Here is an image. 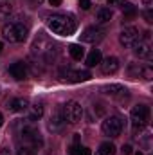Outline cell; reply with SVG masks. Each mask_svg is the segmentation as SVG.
Returning <instances> with one entry per match:
<instances>
[{"label": "cell", "instance_id": "2e32d148", "mask_svg": "<svg viewBox=\"0 0 153 155\" xmlns=\"http://www.w3.org/2000/svg\"><path fill=\"white\" fill-rule=\"evenodd\" d=\"M121 11H122V15H124L126 20H133V18L137 16V7H135L132 2H128V0L121 2Z\"/></svg>", "mask_w": 153, "mask_h": 155}, {"label": "cell", "instance_id": "8992f818", "mask_svg": "<svg viewBox=\"0 0 153 155\" xmlns=\"http://www.w3.org/2000/svg\"><path fill=\"white\" fill-rule=\"evenodd\" d=\"M101 130H103V134L108 135V137H117V135H121V132H122V121L115 116L106 117V119L103 121V124H101Z\"/></svg>", "mask_w": 153, "mask_h": 155}, {"label": "cell", "instance_id": "d6986e66", "mask_svg": "<svg viewBox=\"0 0 153 155\" xmlns=\"http://www.w3.org/2000/svg\"><path fill=\"white\" fill-rule=\"evenodd\" d=\"M96 16H97V20L101 24H105V22H110L112 20V11L108 7H99L97 13H96Z\"/></svg>", "mask_w": 153, "mask_h": 155}, {"label": "cell", "instance_id": "83f0119b", "mask_svg": "<svg viewBox=\"0 0 153 155\" xmlns=\"http://www.w3.org/2000/svg\"><path fill=\"white\" fill-rule=\"evenodd\" d=\"M142 4L148 7V9H151V5H153V0H142Z\"/></svg>", "mask_w": 153, "mask_h": 155}, {"label": "cell", "instance_id": "f1b7e54d", "mask_svg": "<svg viewBox=\"0 0 153 155\" xmlns=\"http://www.w3.org/2000/svg\"><path fill=\"white\" fill-rule=\"evenodd\" d=\"M29 2H31V5H33V7H36V5H40L43 0H29Z\"/></svg>", "mask_w": 153, "mask_h": 155}, {"label": "cell", "instance_id": "3957f363", "mask_svg": "<svg viewBox=\"0 0 153 155\" xmlns=\"http://www.w3.org/2000/svg\"><path fill=\"white\" fill-rule=\"evenodd\" d=\"M130 119H132V126H133L135 132L146 128L148 123H150V107H146V105L133 107V110L130 114Z\"/></svg>", "mask_w": 153, "mask_h": 155}, {"label": "cell", "instance_id": "e575fe53", "mask_svg": "<svg viewBox=\"0 0 153 155\" xmlns=\"http://www.w3.org/2000/svg\"><path fill=\"white\" fill-rule=\"evenodd\" d=\"M2 49H4V45H2V41H0V51H2Z\"/></svg>", "mask_w": 153, "mask_h": 155}, {"label": "cell", "instance_id": "484cf974", "mask_svg": "<svg viewBox=\"0 0 153 155\" xmlns=\"http://www.w3.org/2000/svg\"><path fill=\"white\" fill-rule=\"evenodd\" d=\"M121 153H122V155H130V153H132V146H130V144H124V146H122V150H121Z\"/></svg>", "mask_w": 153, "mask_h": 155}, {"label": "cell", "instance_id": "ba28073f", "mask_svg": "<svg viewBox=\"0 0 153 155\" xmlns=\"http://www.w3.org/2000/svg\"><path fill=\"white\" fill-rule=\"evenodd\" d=\"M105 35H106V31H105L103 27L92 25V27H86V29L83 31L81 41H85V43H99L101 40L105 38Z\"/></svg>", "mask_w": 153, "mask_h": 155}, {"label": "cell", "instance_id": "6da1fadb", "mask_svg": "<svg viewBox=\"0 0 153 155\" xmlns=\"http://www.w3.org/2000/svg\"><path fill=\"white\" fill-rule=\"evenodd\" d=\"M47 25L54 35L60 36H70L77 29V22L72 15H63V13H54L47 16Z\"/></svg>", "mask_w": 153, "mask_h": 155}, {"label": "cell", "instance_id": "5bb4252c", "mask_svg": "<svg viewBox=\"0 0 153 155\" xmlns=\"http://www.w3.org/2000/svg\"><path fill=\"white\" fill-rule=\"evenodd\" d=\"M133 49H135V54L139 58H146V60L151 58V45L148 41H137L133 45Z\"/></svg>", "mask_w": 153, "mask_h": 155}, {"label": "cell", "instance_id": "836d02e7", "mask_svg": "<svg viewBox=\"0 0 153 155\" xmlns=\"http://www.w3.org/2000/svg\"><path fill=\"white\" fill-rule=\"evenodd\" d=\"M135 155H142V152H135Z\"/></svg>", "mask_w": 153, "mask_h": 155}, {"label": "cell", "instance_id": "ffe728a7", "mask_svg": "<svg viewBox=\"0 0 153 155\" xmlns=\"http://www.w3.org/2000/svg\"><path fill=\"white\" fill-rule=\"evenodd\" d=\"M69 52H70V56H72L74 60H81V58L85 56V49H83L81 45H77V43H72V45L69 47Z\"/></svg>", "mask_w": 153, "mask_h": 155}, {"label": "cell", "instance_id": "8fae6325", "mask_svg": "<svg viewBox=\"0 0 153 155\" xmlns=\"http://www.w3.org/2000/svg\"><path fill=\"white\" fill-rule=\"evenodd\" d=\"M41 143H36V141H22L18 144V150L16 153L18 155H34L38 152V146Z\"/></svg>", "mask_w": 153, "mask_h": 155}, {"label": "cell", "instance_id": "7402d4cb", "mask_svg": "<svg viewBox=\"0 0 153 155\" xmlns=\"http://www.w3.org/2000/svg\"><path fill=\"white\" fill-rule=\"evenodd\" d=\"M41 116H43V107H41V105H33V107H31V116H29V119H31V121H36V119H40Z\"/></svg>", "mask_w": 153, "mask_h": 155}, {"label": "cell", "instance_id": "44dd1931", "mask_svg": "<svg viewBox=\"0 0 153 155\" xmlns=\"http://www.w3.org/2000/svg\"><path fill=\"white\" fill-rule=\"evenodd\" d=\"M99 155H115V146H114V143H110V141L103 143V144L99 146Z\"/></svg>", "mask_w": 153, "mask_h": 155}, {"label": "cell", "instance_id": "cb8c5ba5", "mask_svg": "<svg viewBox=\"0 0 153 155\" xmlns=\"http://www.w3.org/2000/svg\"><path fill=\"white\" fill-rule=\"evenodd\" d=\"M69 153L70 155H81V146H79V144H72V146L69 148Z\"/></svg>", "mask_w": 153, "mask_h": 155}, {"label": "cell", "instance_id": "9a60e30c", "mask_svg": "<svg viewBox=\"0 0 153 155\" xmlns=\"http://www.w3.org/2000/svg\"><path fill=\"white\" fill-rule=\"evenodd\" d=\"M7 107H9V110H13V112H24V110L29 108V101H27L25 97H15V99L9 101Z\"/></svg>", "mask_w": 153, "mask_h": 155}, {"label": "cell", "instance_id": "4dcf8cb0", "mask_svg": "<svg viewBox=\"0 0 153 155\" xmlns=\"http://www.w3.org/2000/svg\"><path fill=\"white\" fill-rule=\"evenodd\" d=\"M50 2V5H54V7H58L60 4H61V0H49Z\"/></svg>", "mask_w": 153, "mask_h": 155}, {"label": "cell", "instance_id": "603a6c76", "mask_svg": "<svg viewBox=\"0 0 153 155\" xmlns=\"http://www.w3.org/2000/svg\"><path fill=\"white\" fill-rule=\"evenodd\" d=\"M141 76L144 78V79H151L153 78V71L150 67H141Z\"/></svg>", "mask_w": 153, "mask_h": 155}, {"label": "cell", "instance_id": "9c48e42d", "mask_svg": "<svg viewBox=\"0 0 153 155\" xmlns=\"http://www.w3.org/2000/svg\"><path fill=\"white\" fill-rule=\"evenodd\" d=\"M47 126H49L50 132H61V130H63V126H65V117H63V110H61V107L56 108V110L50 114Z\"/></svg>", "mask_w": 153, "mask_h": 155}, {"label": "cell", "instance_id": "ac0fdd59", "mask_svg": "<svg viewBox=\"0 0 153 155\" xmlns=\"http://www.w3.org/2000/svg\"><path fill=\"white\" fill-rule=\"evenodd\" d=\"M101 60H103L101 51H99V49H94V51L86 56V65H88V67H96V65L101 63Z\"/></svg>", "mask_w": 153, "mask_h": 155}, {"label": "cell", "instance_id": "d6a6232c", "mask_svg": "<svg viewBox=\"0 0 153 155\" xmlns=\"http://www.w3.org/2000/svg\"><path fill=\"white\" fill-rule=\"evenodd\" d=\"M2 123H4V117H2V114H0V126H2Z\"/></svg>", "mask_w": 153, "mask_h": 155}, {"label": "cell", "instance_id": "d4e9b609", "mask_svg": "<svg viewBox=\"0 0 153 155\" xmlns=\"http://www.w3.org/2000/svg\"><path fill=\"white\" fill-rule=\"evenodd\" d=\"M144 18H146V22H148V24H151V22H153V13H151V9H146V11H144Z\"/></svg>", "mask_w": 153, "mask_h": 155}, {"label": "cell", "instance_id": "30bf717a", "mask_svg": "<svg viewBox=\"0 0 153 155\" xmlns=\"http://www.w3.org/2000/svg\"><path fill=\"white\" fill-rule=\"evenodd\" d=\"M63 79H67V81H74V83H79V81H88L92 74L88 72V71H67V72H63Z\"/></svg>", "mask_w": 153, "mask_h": 155}, {"label": "cell", "instance_id": "52a82bcc", "mask_svg": "<svg viewBox=\"0 0 153 155\" xmlns=\"http://www.w3.org/2000/svg\"><path fill=\"white\" fill-rule=\"evenodd\" d=\"M119 41L124 45V47H133L137 41H141V35H139V29L137 27H124L119 35Z\"/></svg>", "mask_w": 153, "mask_h": 155}, {"label": "cell", "instance_id": "7c38bea8", "mask_svg": "<svg viewBox=\"0 0 153 155\" xmlns=\"http://www.w3.org/2000/svg\"><path fill=\"white\" fill-rule=\"evenodd\" d=\"M99 65H101V69H103L105 74H115V72L119 71V60H117L115 56H108V58L101 60Z\"/></svg>", "mask_w": 153, "mask_h": 155}, {"label": "cell", "instance_id": "4316f807", "mask_svg": "<svg viewBox=\"0 0 153 155\" xmlns=\"http://www.w3.org/2000/svg\"><path fill=\"white\" fill-rule=\"evenodd\" d=\"M79 5H81V9H85V11H86V9H90V0H81V2H79Z\"/></svg>", "mask_w": 153, "mask_h": 155}, {"label": "cell", "instance_id": "d590c367", "mask_svg": "<svg viewBox=\"0 0 153 155\" xmlns=\"http://www.w3.org/2000/svg\"><path fill=\"white\" fill-rule=\"evenodd\" d=\"M108 2H110V4H114V2H117V0H108Z\"/></svg>", "mask_w": 153, "mask_h": 155}, {"label": "cell", "instance_id": "7a4b0ae2", "mask_svg": "<svg viewBox=\"0 0 153 155\" xmlns=\"http://www.w3.org/2000/svg\"><path fill=\"white\" fill-rule=\"evenodd\" d=\"M2 35L4 38L11 43H20L27 38V27L24 24H18V22H11L7 25H4L2 29Z\"/></svg>", "mask_w": 153, "mask_h": 155}, {"label": "cell", "instance_id": "f546056e", "mask_svg": "<svg viewBox=\"0 0 153 155\" xmlns=\"http://www.w3.org/2000/svg\"><path fill=\"white\" fill-rule=\"evenodd\" d=\"M90 148H81V155H90Z\"/></svg>", "mask_w": 153, "mask_h": 155}, {"label": "cell", "instance_id": "1f68e13d", "mask_svg": "<svg viewBox=\"0 0 153 155\" xmlns=\"http://www.w3.org/2000/svg\"><path fill=\"white\" fill-rule=\"evenodd\" d=\"M0 155H9V150L7 148H0Z\"/></svg>", "mask_w": 153, "mask_h": 155}, {"label": "cell", "instance_id": "277c9868", "mask_svg": "<svg viewBox=\"0 0 153 155\" xmlns=\"http://www.w3.org/2000/svg\"><path fill=\"white\" fill-rule=\"evenodd\" d=\"M61 110H63L65 123H70V124H77L83 117V107L77 101H67L61 107Z\"/></svg>", "mask_w": 153, "mask_h": 155}, {"label": "cell", "instance_id": "4fadbf2b", "mask_svg": "<svg viewBox=\"0 0 153 155\" xmlns=\"http://www.w3.org/2000/svg\"><path fill=\"white\" fill-rule=\"evenodd\" d=\"M9 74L15 78V79H18V81L25 79V78H27V67H25V63H24V61L13 63V65L9 67Z\"/></svg>", "mask_w": 153, "mask_h": 155}, {"label": "cell", "instance_id": "5b68a950", "mask_svg": "<svg viewBox=\"0 0 153 155\" xmlns=\"http://www.w3.org/2000/svg\"><path fill=\"white\" fill-rule=\"evenodd\" d=\"M54 47H56V45L50 43V41H47V40H45V47H41V43L36 40L34 45H33V54L38 56V60L50 61V60H54V56H56V49H54Z\"/></svg>", "mask_w": 153, "mask_h": 155}, {"label": "cell", "instance_id": "e0dca14e", "mask_svg": "<svg viewBox=\"0 0 153 155\" xmlns=\"http://www.w3.org/2000/svg\"><path fill=\"white\" fill-rule=\"evenodd\" d=\"M103 92L106 94V96H122L124 92H126V88L122 87V85H119V83H114V85H106V87H103Z\"/></svg>", "mask_w": 153, "mask_h": 155}]
</instances>
